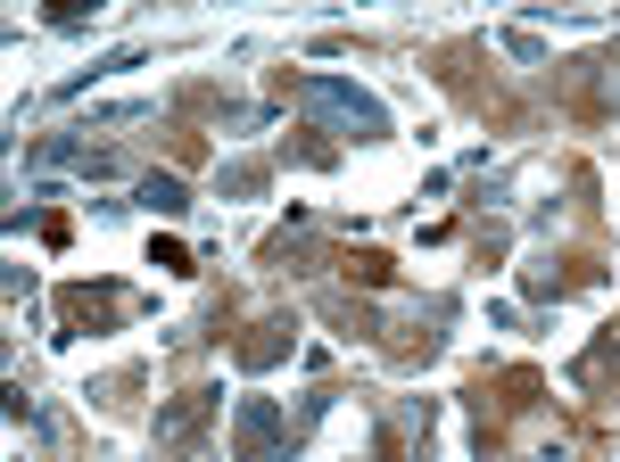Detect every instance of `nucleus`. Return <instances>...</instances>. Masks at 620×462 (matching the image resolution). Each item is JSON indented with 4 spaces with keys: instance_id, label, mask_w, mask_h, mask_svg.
Returning a JSON list of instances; mask_svg holds the SVG:
<instances>
[{
    "instance_id": "nucleus-3",
    "label": "nucleus",
    "mask_w": 620,
    "mask_h": 462,
    "mask_svg": "<svg viewBox=\"0 0 620 462\" xmlns=\"http://www.w3.org/2000/svg\"><path fill=\"white\" fill-rule=\"evenodd\" d=\"M282 331H290V322H257V339H241V364H273V355L290 347Z\"/></svg>"
},
{
    "instance_id": "nucleus-2",
    "label": "nucleus",
    "mask_w": 620,
    "mask_h": 462,
    "mask_svg": "<svg viewBox=\"0 0 620 462\" xmlns=\"http://www.w3.org/2000/svg\"><path fill=\"white\" fill-rule=\"evenodd\" d=\"M273 438H282L273 396H248V405H241V462H265V454H273Z\"/></svg>"
},
{
    "instance_id": "nucleus-4",
    "label": "nucleus",
    "mask_w": 620,
    "mask_h": 462,
    "mask_svg": "<svg viewBox=\"0 0 620 462\" xmlns=\"http://www.w3.org/2000/svg\"><path fill=\"white\" fill-rule=\"evenodd\" d=\"M141 199H150L157 215H183V206H190V190L174 182V174H150V182H141Z\"/></svg>"
},
{
    "instance_id": "nucleus-5",
    "label": "nucleus",
    "mask_w": 620,
    "mask_h": 462,
    "mask_svg": "<svg viewBox=\"0 0 620 462\" xmlns=\"http://www.w3.org/2000/svg\"><path fill=\"white\" fill-rule=\"evenodd\" d=\"M348 273H356L364 289H381V281H389V257H373V248H364V257H348Z\"/></svg>"
},
{
    "instance_id": "nucleus-1",
    "label": "nucleus",
    "mask_w": 620,
    "mask_h": 462,
    "mask_svg": "<svg viewBox=\"0 0 620 462\" xmlns=\"http://www.w3.org/2000/svg\"><path fill=\"white\" fill-rule=\"evenodd\" d=\"M207 413H215V396H207V389H190V396H174V405H166V413H157V446H166V454H183V446H190V438H199V422H207Z\"/></svg>"
}]
</instances>
